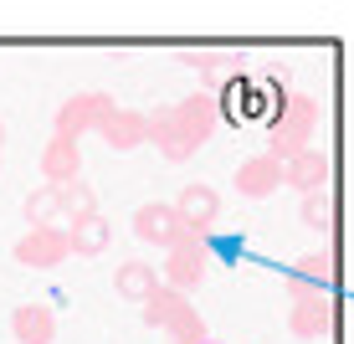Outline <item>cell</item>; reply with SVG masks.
Wrapping results in <instances>:
<instances>
[{
  "instance_id": "obj_1",
  "label": "cell",
  "mask_w": 354,
  "mask_h": 344,
  "mask_svg": "<svg viewBox=\"0 0 354 344\" xmlns=\"http://www.w3.org/2000/svg\"><path fill=\"white\" fill-rule=\"evenodd\" d=\"M313 124H319V103H313L308 93H288V103L267 118V154L283 165V159H292L298 150H308Z\"/></svg>"
},
{
  "instance_id": "obj_2",
  "label": "cell",
  "mask_w": 354,
  "mask_h": 344,
  "mask_svg": "<svg viewBox=\"0 0 354 344\" xmlns=\"http://www.w3.org/2000/svg\"><path fill=\"white\" fill-rule=\"evenodd\" d=\"M113 108H118L113 93H97V88H93V93H72L67 103L57 108V139H72V144H77L82 134H93L108 114H113Z\"/></svg>"
},
{
  "instance_id": "obj_3",
  "label": "cell",
  "mask_w": 354,
  "mask_h": 344,
  "mask_svg": "<svg viewBox=\"0 0 354 344\" xmlns=\"http://www.w3.org/2000/svg\"><path fill=\"white\" fill-rule=\"evenodd\" d=\"M334 318H339L334 288H303V293H292V318H288V329H292L298 339H324L328 329H334Z\"/></svg>"
},
{
  "instance_id": "obj_4",
  "label": "cell",
  "mask_w": 354,
  "mask_h": 344,
  "mask_svg": "<svg viewBox=\"0 0 354 344\" xmlns=\"http://www.w3.org/2000/svg\"><path fill=\"white\" fill-rule=\"evenodd\" d=\"M205 273H211V252H205V237H185L180 247H169L165 252V288H175V293H190V288H201Z\"/></svg>"
},
{
  "instance_id": "obj_5",
  "label": "cell",
  "mask_w": 354,
  "mask_h": 344,
  "mask_svg": "<svg viewBox=\"0 0 354 344\" xmlns=\"http://www.w3.org/2000/svg\"><path fill=\"white\" fill-rule=\"evenodd\" d=\"M133 237L139 242H149V247H180L185 237H195V231H185V221L175 216V206H165V201H149V206H139L133 211Z\"/></svg>"
},
{
  "instance_id": "obj_6",
  "label": "cell",
  "mask_w": 354,
  "mask_h": 344,
  "mask_svg": "<svg viewBox=\"0 0 354 344\" xmlns=\"http://www.w3.org/2000/svg\"><path fill=\"white\" fill-rule=\"evenodd\" d=\"M72 247H67V226H31L26 237L16 242V262L21 267H57V262H67Z\"/></svg>"
},
{
  "instance_id": "obj_7",
  "label": "cell",
  "mask_w": 354,
  "mask_h": 344,
  "mask_svg": "<svg viewBox=\"0 0 354 344\" xmlns=\"http://www.w3.org/2000/svg\"><path fill=\"white\" fill-rule=\"evenodd\" d=\"M175 124L190 144L216 139V129H221V103H216V93H190L185 103H175Z\"/></svg>"
},
{
  "instance_id": "obj_8",
  "label": "cell",
  "mask_w": 354,
  "mask_h": 344,
  "mask_svg": "<svg viewBox=\"0 0 354 344\" xmlns=\"http://www.w3.org/2000/svg\"><path fill=\"white\" fill-rule=\"evenodd\" d=\"M144 144H154L169 165H185V159L201 150V144H190L185 134H180V124H175V108H160V114H149L144 118Z\"/></svg>"
},
{
  "instance_id": "obj_9",
  "label": "cell",
  "mask_w": 354,
  "mask_h": 344,
  "mask_svg": "<svg viewBox=\"0 0 354 344\" xmlns=\"http://www.w3.org/2000/svg\"><path fill=\"white\" fill-rule=\"evenodd\" d=\"M236 190L247 195V201H267V195H277L283 190V165H277L272 154H252V159H241L236 165Z\"/></svg>"
},
{
  "instance_id": "obj_10",
  "label": "cell",
  "mask_w": 354,
  "mask_h": 344,
  "mask_svg": "<svg viewBox=\"0 0 354 344\" xmlns=\"http://www.w3.org/2000/svg\"><path fill=\"white\" fill-rule=\"evenodd\" d=\"M175 216L185 221V231H195V237H205V231L216 226V216H221V195H216L211 185H185L180 190V201H175Z\"/></svg>"
},
{
  "instance_id": "obj_11",
  "label": "cell",
  "mask_w": 354,
  "mask_h": 344,
  "mask_svg": "<svg viewBox=\"0 0 354 344\" xmlns=\"http://www.w3.org/2000/svg\"><path fill=\"white\" fill-rule=\"evenodd\" d=\"M283 185L288 190H328V154L324 150H298L292 159H283Z\"/></svg>"
},
{
  "instance_id": "obj_12",
  "label": "cell",
  "mask_w": 354,
  "mask_h": 344,
  "mask_svg": "<svg viewBox=\"0 0 354 344\" xmlns=\"http://www.w3.org/2000/svg\"><path fill=\"white\" fill-rule=\"evenodd\" d=\"M139 309H144V324H149V329H165V334H169V329H180V324H185V318L195 314V309H190V298H185V293H175V288H165V282H160V288H154V293H149V298H144V303H139Z\"/></svg>"
},
{
  "instance_id": "obj_13",
  "label": "cell",
  "mask_w": 354,
  "mask_h": 344,
  "mask_svg": "<svg viewBox=\"0 0 354 344\" xmlns=\"http://www.w3.org/2000/svg\"><path fill=\"white\" fill-rule=\"evenodd\" d=\"M185 67L201 72V93H216V88H226V82H236L247 62H241L236 52H185Z\"/></svg>"
},
{
  "instance_id": "obj_14",
  "label": "cell",
  "mask_w": 354,
  "mask_h": 344,
  "mask_svg": "<svg viewBox=\"0 0 354 344\" xmlns=\"http://www.w3.org/2000/svg\"><path fill=\"white\" fill-rule=\"evenodd\" d=\"M82 175V150L72 139H46V150H41V180L46 185H67V180H77Z\"/></svg>"
},
{
  "instance_id": "obj_15",
  "label": "cell",
  "mask_w": 354,
  "mask_h": 344,
  "mask_svg": "<svg viewBox=\"0 0 354 344\" xmlns=\"http://www.w3.org/2000/svg\"><path fill=\"white\" fill-rule=\"evenodd\" d=\"M10 329H16V344H52L57 339V314L46 303H21L10 314Z\"/></svg>"
},
{
  "instance_id": "obj_16",
  "label": "cell",
  "mask_w": 354,
  "mask_h": 344,
  "mask_svg": "<svg viewBox=\"0 0 354 344\" xmlns=\"http://www.w3.org/2000/svg\"><path fill=\"white\" fill-rule=\"evenodd\" d=\"M108 150H139L144 144V114H133V108H113V114L97 124Z\"/></svg>"
},
{
  "instance_id": "obj_17",
  "label": "cell",
  "mask_w": 354,
  "mask_h": 344,
  "mask_svg": "<svg viewBox=\"0 0 354 344\" xmlns=\"http://www.w3.org/2000/svg\"><path fill=\"white\" fill-rule=\"evenodd\" d=\"M108 242H113V226H108L103 216L67 221V247L77 252V257H97V252H108Z\"/></svg>"
},
{
  "instance_id": "obj_18",
  "label": "cell",
  "mask_w": 354,
  "mask_h": 344,
  "mask_svg": "<svg viewBox=\"0 0 354 344\" xmlns=\"http://www.w3.org/2000/svg\"><path fill=\"white\" fill-rule=\"evenodd\" d=\"M113 288H118V298H129V303H144L154 288H160V273H154L149 262H139V257H133V262H124V267L113 273Z\"/></svg>"
},
{
  "instance_id": "obj_19",
  "label": "cell",
  "mask_w": 354,
  "mask_h": 344,
  "mask_svg": "<svg viewBox=\"0 0 354 344\" xmlns=\"http://www.w3.org/2000/svg\"><path fill=\"white\" fill-rule=\"evenodd\" d=\"M57 211H62L67 221H82V216H97V190L88 185V180H67V185H57Z\"/></svg>"
},
{
  "instance_id": "obj_20",
  "label": "cell",
  "mask_w": 354,
  "mask_h": 344,
  "mask_svg": "<svg viewBox=\"0 0 354 344\" xmlns=\"http://www.w3.org/2000/svg\"><path fill=\"white\" fill-rule=\"evenodd\" d=\"M292 278L298 282H308V288H334V278H339V262H334V252H308V257H298V267H292Z\"/></svg>"
},
{
  "instance_id": "obj_21",
  "label": "cell",
  "mask_w": 354,
  "mask_h": 344,
  "mask_svg": "<svg viewBox=\"0 0 354 344\" xmlns=\"http://www.w3.org/2000/svg\"><path fill=\"white\" fill-rule=\"evenodd\" d=\"M21 216H26V226H57V185H41V190H26V201H21Z\"/></svg>"
},
{
  "instance_id": "obj_22",
  "label": "cell",
  "mask_w": 354,
  "mask_h": 344,
  "mask_svg": "<svg viewBox=\"0 0 354 344\" xmlns=\"http://www.w3.org/2000/svg\"><path fill=\"white\" fill-rule=\"evenodd\" d=\"M303 226H313V231H334V190H313V195H303Z\"/></svg>"
},
{
  "instance_id": "obj_23",
  "label": "cell",
  "mask_w": 354,
  "mask_h": 344,
  "mask_svg": "<svg viewBox=\"0 0 354 344\" xmlns=\"http://www.w3.org/2000/svg\"><path fill=\"white\" fill-rule=\"evenodd\" d=\"M169 339H175V344H205L211 334H205V318H201V314H190L180 329H169Z\"/></svg>"
},
{
  "instance_id": "obj_24",
  "label": "cell",
  "mask_w": 354,
  "mask_h": 344,
  "mask_svg": "<svg viewBox=\"0 0 354 344\" xmlns=\"http://www.w3.org/2000/svg\"><path fill=\"white\" fill-rule=\"evenodd\" d=\"M0 144H6V124H0Z\"/></svg>"
},
{
  "instance_id": "obj_25",
  "label": "cell",
  "mask_w": 354,
  "mask_h": 344,
  "mask_svg": "<svg viewBox=\"0 0 354 344\" xmlns=\"http://www.w3.org/2000/svg\"><path fill=\"white\" fill-rule=\"evenodd\" d=\"M205 344H216V339H205Z\"/></svg>"
}]
</instances>
